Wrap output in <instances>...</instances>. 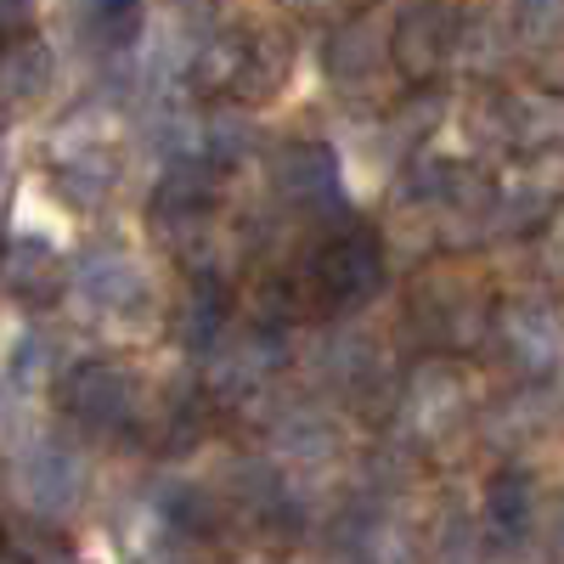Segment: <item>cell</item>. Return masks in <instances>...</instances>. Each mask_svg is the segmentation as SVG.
<instances>
[{"mask_svg": "<svg viewBox=\"0 0 564 564\" xmlns=\"http://www.w3.org/2000/svg\"><path fill=\"white\" fill-rule=\"evenodd\" d=\"M294 289L305 300V316H345L356 305H367L384 289V238L367 220H345L339 231H327L322 249L294 271Z\"/></svg>", "mask_w": 564, "mask_h": 564, "instance_id": "cell-1", "label": "cell"}, {"mask_svg": "<svg viewBox=\"0 0 564 564\" xmlns=\"http://www.w3.org/2000/svg\"><path fill=\"white\" fill-rule=\"evenodd\" d=\"M452 45H457V12L446 7V0H406V7L395 12V23H390L384 57L412 85H430L446 68Z\"/></svg>", "mask_w": 564, "mask_h": 564, "instance_id": "cell-2", "label": "cell"}, {"mask_svg": "<svg viewBox=\"0 0 564 564\" xmlns=\"http://www.w3.org/2000/svg\"><path fill=\"white\" fill-rule=\"evenodd\" d=\"M63 412L90 435H108V430H124L130 412H135V379L113 361H79L63 390H57Z\"/></svg>", "mask_w": 564, "mask_h": 564, "instance_id": "cell-3", "label": "cell"}, {"mask_svg": "<svg viewBox=\"0 0 564 564\" xmlns=\"http://www.w3.org/2000/svg\"><path fill=\"white\" fill-rule=\"evenodd\" d=\"M271 193L300 215H334L345 204L334 148H322V141H289L271 159Z\"/></svg>", "mask_w": 564, "mask_h": 564, "instance_id": "cell-4", "label": "cell"}, {"mask_svg": "<svg viewBox=\"0 0 564 564\" xmlns=\"http://www.w3.org/2000/svg\"><path fill=\"white\" fill-rule=\"evenodd\" d=\"M18 497L40 513V520H63L85 497V463L63 441H34L18 457Z\"/></svg>", "mask_w": 564, "mask_h": 564, "instance_id": "cell-5", "label": "cell"}, {"mask_svg": "<svg viewBox=\"0 0 564 564\" xmlns=\"http://www.w3.org/2000/svg\"><path fill=\"white\" fill-rule=\"evenodd\" d=\"M497 334H502V350L525 372H553L558 356H564V322L542 300H513L497 322Z\"/></svg>", "mask_w": 564, "mask_h": 564, "instance_id": "cell-6", "label": "cell"}, {"mask_svg": "<svg viewBox=\"0 0 564 564\" xmlns=\"http://www.w3.org/2000/svg\"><path fill=\"white\" fill-rule=\"evenodd\" d=\"M0 276H7V289L29 305H52L57 289L68 282L63 271V254L52 238H34V231H18V238L7 243V254H0Z\"/></svg>", "mask_w": 564, "mask_h": 564, "instance_id": "cell-7", "label": "cell"}, {"mask_svg": "<svg viewBox=\"0 0 564 564\" xmlns=\"http://www.w3.org/2000/svg\"><path fill=\"white\" fill-rule=\"evenodd\" d=\"M74 289L90 311H130L135 300H148V282L141 271L119 254V249H97L74 265Z\"/></svg>", "mask_w": 564, "mask_h": 564, "instance_id": "cell-8", "label": "cell"}, {"mask_svg": "<svg viewBox=\"0 0 564 564\" xmlns=\"http://www.w3.org/2000/svg\"><path fill=\"white\" fill-rule=\"evenodd\" d=\"M215 198H220V164L215 159H175L153 193V209H159V220H198L215 209Z\"/></svg>", "mask_w": 564, "mask_h": 564, "instance_id": "cell-9", "label": "cell"}, {"mask_svg": "<svg viewBox=\"0 0 564 564\" xmlns=\"http://www.w3.org/2000/svg\"><path fill=\"white\" fill-rule=\"evenodd\" d=\"M226 322H231V294L220 289V276H209V271L193 276V289H186V300H181V322H175L181 350L209 356L226 339Z\"/></svg>", "mask_w": 564, "mask_h": 564, "instance_id": "cell-10", "label": "cell"}, {"mask_svg": "<svg viewBox=\"0 0 564 564\" xmlns=\"http://www.w3.org/2000/svg\"><path fill=\"white\" fill-rule=\"evenodd\" d=\"M52 74H57V63H52V52H45L40 40H29V34L7 40L0 45V108L40 102L45 90H52Z\"/></svg>", "mask_w": 564, "mask_h": 564, "instance_id": "cell-11", "label": "cell"}, {"mask_svg": "<svg viewBox=\"0 0 564 564\" xmlns=\"http://www.w3.org/2000/svg\"><path fill=\"white\" fill-rule=\"evenodd\" d=\"M379 34H372V23L367 18H350V23H339L334 34H327V45H322V68H327V79H339V85H361V79H372L379 74Z\"/></svg>", "mask_w": 564, "mask_h": 564, "instance_id": "cell-12", "label": "cell"}, {"mask_svg": "<svg viewBox=\"0 0 564 564\" xmlns=\"http://www.w3.org/2000/svg\"><path fill=\"white\" fill-rule=\"evenodd\" d=\"M536 525V491L525 475H497V486L486 491V531L513 547V542H525Z\"/></svg>", "mask_w": 564, "mask_h": 564, "instance_id": "cell-13", "label": "cell"}, {"mask_svg": "<svg viewBox=\"0 0 564 564\" xmlns=\"http://www.w3.org/2000/svg\"><path fill=\"white\" fill-rule=\"evenodd\" d=\"M231 502H238L260 531H276V520H294V502L282 491V475L265 463H238L231 475Z\"/></svg>", "mask_w": 564, "mask_h": 564, "instance_id": "cell-14", "label": "cell"}, {"mask_svg": "<svg viewBox=\"0 0 564 564\" xmlns=\"http://www.w3.org/2000/svg\"><path fill=\"white\" fill-rule=\"evenodd\" d=\"M289 57H294V45H289V34H249L243 40V74H238V90L231 97H249V102H260V97H271V90H282V79H289Z\"/></svg>", "mask_w": 564, "mask_h": 564, "instance_id": "cell-15", "label": "cell"}, {"mask_svg": "<svg viewBox=\"0 0 564 564\" xmlns=\"http://www.w3.org/2000/svg\"><path fill=\"white\" fill-rule=\"evenodd\" d=\"M282 361V345H271V334H249L243 345H226V361L215 372V384L226 395H249L265 384V372Z\"/></svg>", "mask_w": 564, "mask_h": 564, "instance_id": "cell-16", "label": "cell"}, {"mask_svg": "<svg viewBox=\"0 0 564 564\" xmlns=\"http://www.w3.org/2000/svg\"><path fill=\"white\" fill-rule=\"evenodd\" d=\"M243 40L249 34H215L209 45H198L193 57V90H204V97H226V90H238V74H243Z\"/></svg>", "mask_w": 564, "mask_h": 564, "instance_id": "cell-17", "label": "cell"}, {"mask_svg": "<svg viewBox=\"0 0 564 564\" xmlns=\"http://www.w3.org/2000/svg\"><path fill=\"white\" fill-rule=\"evenodd\" d=\"M113 181H119L113 153H79V159H63V164H57V186H63L79 209H97V204L113 193Z\"/></svg>", "mask_w": 564, "mask_h": 564, "instance_id": "cell-18", "label": "cell"}, {"mask_svg": "<svg viewBox=\"0 0 564 564\" xmlns=\"http://www.w3.org/2000/svg\"><path fill=\"white\" fill-rule=\"evenodd\" d=\"M90 34L102 45H130L141 34V0H90Z\"/></svg>", "mask_w": 564, "mask_h": 564, "instance_id": "cell-19", "label": "cell"}, {"mask_svg": "<svg viewBox=\"0 0 564 564\" xmlns=\"http://www.w3.org/2000/svg\"><path fill=\"white\" fill-rule=\"evenodd\" d=\"M164 525H170V531L209 536V531H215V508H209L204 491H170V497H164Z\"/></svg>", "mask_w": 564, "mask_h": 564, "instance_id": "cell-20", "label": "cell"}, {"mask_svg": "<svg viewBox=\"0 0 564 564\" xmlns=\"http://www.w3.org/2000/svg\"><path fill=\"white\" fill-rule=\"evenodd\" d=\"M204 441V401L198 395H181L164 417V452H186Z\"/></svg>", "mask_w": 564, "mask_h": 564, "instance_id": "cell-21", "label": "cell"}, {"mask_svg": "<svg viewBox=\"0 0 564 564\" xmlns=\"http://www.w3.org/2000/svg\"><path fill=\"white\" fill-rule=\"evenodd\" d=\"M249 141H254L249 119H226V113L209 119V148H215L209 159H215V164H238V159L249 153Z\"/></svg>", "mask_w": 564, "mask_h": 564, "instance_id": "cell-22", "label": "cell"}, {"mask_svg": "<svg viewBox=\"0 0 564 564\" xmlns=\"http://www.w3.org/2000/svg\"><path fill=\"white\" fill-rule=\"evenodd\" d=\"M45 356H52V345H45L40 334L18 339V350H12V367H7L18 390H34V384H45Z\"/></svg>", "mask_w": 564, "mask_h": 564, "instance_id": "cell-23", "label": "cell"}, {"mask_svg": "<svg viewBox=\"0 0 564 564\" xmlns=\"http://www.w3.org/2000/svg\"><path fill=\"white\" fill-rule=\"evenodd\" d=\"M29 23H34V0H0V34L7 40L29 34Z\"/></svg>", "mask_w": 564, "mask_h": 564, "instance_id": "cell-24", "label": "cell"}, {"mask_svg": "<svg viewBox=\"0 0 564 564\" xmlns=\"http://www.w3.org/2000/svg\"><path fill=\"white\" fill-rule=\"evenodd\" d=\"M520 7H525V12H531V18H536V12H542V7H547V12H553V7H558V0H520Z\"/></svg>", "mask_w": 564, "mask_h": 564, "instance_id": "cell-25", "label": "cell"}, {"mask_svg": "<svg viewBox=\"0 0 564 564\" xmlns=\"http://www.w3.org/2000/svg\"><path fill=\"white\" fill-rule=\"evenodd\" d=\"M0 564H23V558H18V553H0Z\"/></svg>", "mask_w": 564, "mask_h": 564, "instance_id": "cell-26", "label": "cell"}]
</instances>
